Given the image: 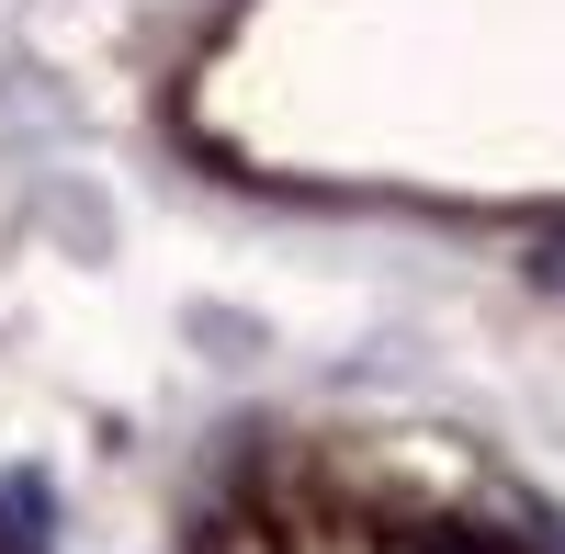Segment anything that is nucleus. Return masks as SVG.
Masks as SVG:
<instances>
[{"label": "nucleus", "mask_w": 565, "mask_h": 554, "mask_svg": "<svg viewBox=\"0 0 565 554\" xmlns=\"http://www.w3.org/2000/svg\"><path fill=\"white\" fill-rule=\"evenodd\" d=\"M385 554H521V543L463 532V521H407V532H385Z\"/></svg>", "instance_id": "obj_1"}, {"label": "nucleus", "mask_w": 565, "mask_h": 554, "mask_svg": "<svg viewBox=\"0 0 565 554\" xmlns=\"http://www.w3.org/2000/svg\"><path fill=\"white\" fill-rule=\"evenodd\" d=\"M532 284H554V295H565V215H554V226H532Z\"/></svg>", "instance_id": "obj_2"}, {"label": "nucleus", "mask_w": 565, "mask_h": 554, "mask_svg": "<svg viewBox=\"0 0 565 554\" xmlns=\"http://www.w3.org/2000/svg\"><path fill=\"white\" fill-rule=\"evenodd\" d=\"M521 554H565V521H532V532H521Z\"/></svg>", "instance_id": "obj_3"}]
</instances>
